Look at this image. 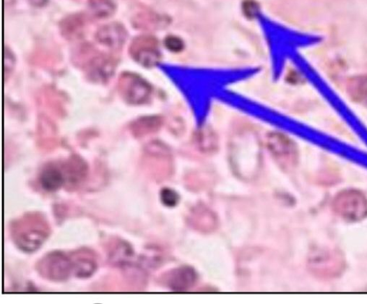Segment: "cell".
<instances>
[{"label": "cell", "instance_id": "cell-1", "mask_svg": "<svg viewBox=\"0 0 367 304\" xmlns=\"http://www.w3.org/2000/svg\"><path fill=\"white\" fill-rule=\"evenodd\" d=\"M230 159L237 175L243 179L254 177L261 164V145L250 130L236 135L230 145Z\"/></svg>", "mask_w": 367, "mask_h": 304}, {"label": "cell", "instance_id": "cell-2", "mask_svg": "<svg viewBox=\"0 0 367 304\" xmlns=\"http://www.w3.org/2000/svg\"><path fill=\"white\" fill-rule=\"evenodd\" d=\"M347 263L343 254L333 248H319L310 255L308 268L315 277L332 280L340 277L345 271Z\"/></svg>", "mask_w": 367, "mask_h": 304}, {"label": "cell", "instance_id": "cell-3", "mask_svg": "<svg viewBox=\"0 0 367 304\" xmlns=\"http://www.w3.org/2000/svg\"><path fill=\"white\" fill-rule=\"evenodd\" d=\"M333 209L340 219L358 222L367 218V198L357 189H345L336 194Z\"/></svg>", "mask_w": 367, "mask_h": 304}, {"label": "cell", "instance_id": "cell-4", "mask_svg": "<svg viewBox=\"0 0 367 304\" xmlns=\"http://www.w3.org/2000/svg\"><path fill=\"white\" fill-rule=\"evenodd\" d=\"M29 217L15 226V240L20 249L27 252L37 250L49 235L45 223L37 219L36 216Z\"/></svg>", "mask_w": 367, "mask_h": 304}, {"label": "cell", "instance_id": "cell-5", "mask_svg": "<svg viewBox=\"0 0 367 304\" xmlns=\"http://www.w3.org/2000/svg\"><path fill=\"white\" fill-rule=\"evenodd\" d=\"M74 260L59 252L48 254L38 266V270L42 276L55 281L68 279L74 273Z\"/></svg>", "mask_w": 367, "mask_h": 304}, {"label": "cell", "instance_id": "cell-6", "mask_svg": "<svg viewBox=\"0 0 367 304\" xmlns=\"http://www.w3.org/2000/svg\"><path fill=\"white\" fill-rule=\"evenodd\" d=\"M118 90L121 97L128 103L140 105L144 103L151 94L150 85L140 76L125 73L118 82Z\"/></svg>", "mask_w": 367, "mask_h": 304}, {"label": "cell", "instance_id": "cell-7", "mask_svg": "<svg viewBox=\"0 0 367 304\" xmlns=\"http://www.w3.org/2000/svg\"><path fill=\"white\" fill-rule=\"evenodd\" d=\"M268 147L276 161L285 168L294 167L298 161V150L294 143L282 133H271L267 139Z\"/></svg>", "mask_w": 367, "mask_h": 304}, {"label": "cell", "instance_id": "cell-8", "mask_svg": "<svg viewBox=\"0 0 367 304\" xmlns=\"http://www.w3.org/2000/svg\"><path fill=\"white\" fill-rule=\"evenodd\" d=\"M157 47V41L154 37L141 36L133 41L129 53L143 66L151 68L155 66L161 59Z\"/></svg>", "mask_w": 367, "mask_h": 304}, {"label": "cell", "instance_id": "cell-9", "mask_svg": "<svg viewBox=\"0 0 367 304\" xmlns=\"http://www.w3.org/2000/svg\"><path fill=\"white\" fill-rule=\"evenodd\" d=\"M197 272L189 266H182L172 269L162 277L164 287L175 292H186L197 284Z\"/></svg>", "mask_w": 367, "mask_h": 304}, {"label": "cell", "instance_id": "cell-10", "mask_svg": "<svg viewBox=\"0 0 367 304\" xmlns=\"http://www.w3.org/2000/svg\"><path fill=\"white\" fill-rule=\"evenodd\" d=\"M187 222L193 229L201 233H211L218 228L217 215L208 207L199 205L194 207L187 216Z\"/></svg>", "mask_w": 367, "mask_h": 304}, {"label": "cell", "instance_id": "cell-11", "mask_svg": "<svg viewBox=\"0 0 367 304\" xmlns=\"http://www.w3.org/2000/svg\"><path fill=\"white\" fill-rule=\"evenodd\" d=\"M102 45L113 50H120L127 39L126 29L120 24L113 23L101 28L96 34Z\"/></svg>", "mask_w": 367, "mask_h": 304}, {"label": "cell", "instance_id": "cell-12", "mask_svg": "<svg viewBox=\"0 0 367 304\" xmlns=\"http://www.w3.org/2000/svg\"><path fill=\"white\" fill-rule=\"evenodd\" d=\"M88 75L94 81H105L109 79L115 69V61L113 58L99 55L89 61Z\"/></svg>", "mask_w": 367, "mask_h": 304}, {"label": "cell", "instance_id": "cell-13", "mask_svg": "<svg viewBox=\"0 0 367 304\" xmlns=\"http://www.w3.org/2000/svg\"><path fill=\"white\" fill-rule=\"evenodd\" d=\"M86 22H87V19L83 14L70 15L61 22V33L69 39L79 38L82 36Z\"/></svg>", "mask_w": 367, "mask_h": 304}, {"label": "cell", "instance_id": "cell-14", "mask_svg": "<svg viewBox=\"0 0 367 304\" xmlns=\"http://www.w3.org/2000/svg\"><path fill=\"white\" fill-rule=\"evenodd\" d=\"M66 178L63 172L55 166H49L42 171L40 176V183L44 189L48 191H55L59 189Z\"/></svg>", "mask_w": 367, "mask_h": 304}, {"label": "cell", "instance_id": "cell-15", "mask_svg": "<svg viewBox=\"0 0 367 304\" xmlns=\"http://www.w3.org/2000/svg\"><path fill=\"white\" fill-rule=\"evenodd\" d=\"M163 124V120L158 116H149L139 118L131 124L134 136L142 137L158 131Z\"/></svg>", "mask_w": 367, "mask_h": 304}, {"label": "cell", "instance_id": "cell-16", "mask_svg": "<svg viewBox=\"0 0 367 304\" xmlns=\"http://www.w3.org/2000/svg\"><path fill=\"white\" fill-rule=\"evenodd\" d=\"M347 91L354 101L367 103V75L357 76L350 80Z\"/></svg>", "mask_w": 367, "mask_h": 304}, {"label": "cell", "instance_id": "cell-17", "mask_svg": "<svg viewBox=\"0 0 367 304\" xmlns=\"http://www.w3.org/2000/svg\"><path fill=\"white\" fill-rule=\"evenodd\" d=\"M66 178L71 182H78L82 180L87 172V167L84 161L79 158H72L66 166Z\"/></svg>", "mask_w": 367, "mask_h": 304}, {"label": "cell", "instance_id": "cell-18", "mask_svg": "<svg viewBox=\"0 0 367 304\" xmlns=\"http://www.w3.org/2000/svg\"><path fill=\"white\" fill-rule=\"evenodd\" d=\"M87 255L85 256H80L77 257L75 261H74V273L78 277H89L92 276L96 270L97 265L96 262L92 257Z\"/></svg>", "mask_w": 367, "mask_h": 304}, {"label": "cell", "instance_id": "cell-19", "mask_svg": "<svg viewBox=\"0 0 367 304\" xmlns=\"http://www.w3.org/2000/svg\"><path fill=\"white\" fill-rule=\"evenodd\" d=\"M89 5L93 13L99 17L111 16L116 7L113 0H89Z\"/></svg>", "mask_w": 367, "mask_h": 304}, {"label": "cell", "instance_id": "cell-20", "mask_svg": "<svg viewBox=\"0 0 367 304\" xmlns=\"http://www.w3.org/2000/svg\"><path fill=\"white\" fill-rule=\"evenodd\" d=\"M197 143L204 152H213L217 147V139L215 138L214 133L208 129L199 133Z\"/></svg>", "mask_w": 367, "mask_h": 304}, {"label": "cell", "instance_id": "cell-21", "mask_svg": "<svg viewBox=\"0 0 367 304\" xmlns=\"http://www.w3.org/2000/svg\"><path fill=\"white\" fill-rule=\"evenodd\" d=\"M161 200L164 205L167 207H174L178 204L180 197L174 190L165 188L161 190Z\"/></svg>", "mask_w": 367, "mask_h": 304}, {"label": "cell", "instance_id": "cell-22", "mask_svg": "<svg viewBox=\"0 0 367 304\" xmlns=\"http://www.w3.org/2000/svg\"><path fill=\"white\" fill-rule=\"evenodd\" d=\"M165 46L171 52H180L184 48V43L180 38L171 36L166 38Z\"/></svg>", "mask_w": 367, "mask_h": 304}, {"label": "cell", "instance_id": "cell-23", "mask_svg": "<svg viewBox=\"0 0 367 304\" xmlns=\"http://www.w3.org/2000/svg\"><path fill=\"white\" fill-rule=\"evenodd\" d=\"M257 7L256 6V4L251 1L247 2L245 5V13L250 17L255 15L257 13Z\"/></svg>", "mask_w": 367, "mask_h": 304}]
</instances>
